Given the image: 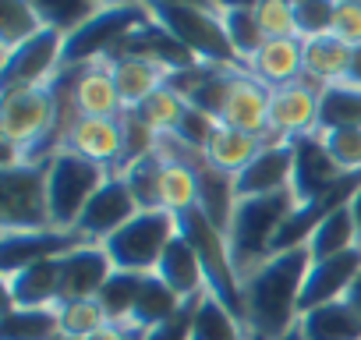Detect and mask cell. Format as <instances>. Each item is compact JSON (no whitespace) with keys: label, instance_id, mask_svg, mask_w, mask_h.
Instances as JSON below:
<instances>
[{"label":"cell","instance_id":"obj_1","mask_svg":"<svg viewBox=\"0 0 361 340\" xmlns=\"http://www.w3.org/2000/svg\"><path fill=\"white\" fill-rule=\"evenodd\" d=\"M312 266L308 245L273 252L245 277V326L262 340H280L301 319V287Z\"/></svg>","mask_w":361,"mask_h":340},{"label":"cell","instance_id":"obj_2","mask_svg":"<svg viewBox=\"0 0 361 340\" xmlns=\"http://www.w3.org/2000/svg\"><path fill=\"white\" fill-rule=\"evenodd\" d=\"M177 234L195 248V255L202 262V273H206V291L216 301H224L245 322V280H241V273L234 266L227 234L199 206L177 213Z\"/></svg>","mask_w":361,"mask_h":340},{"label":"cell","instance_id":"obj_3","mask_svg":"<svg viewBox=\"0 0 361 340\" xmlns=\"http://www.w3.org/2000/svg\"><path fill=\"white\" fill-rule=\"evenodd\" d=\"M294 206H298L294 192L262 195V199H241L234 206V217H231V227H227V241H231V255H234V266H238L241 280L273 255L276 231L290 217Z\"/></svg>","mask_w":361,"mask_h":340},{"label":"cell","instance_id":"obj_4","mask_svg":"<svg viewBox=\"0 0 361 340\" xmlns=\"http://www.w3.org/2000/svg\"><path fill=\"white\" fill-rule=\"evenodd\" d=\"M110 170L75 149H57L47 163V199H50V220L61 231H75L89 199L103 188Z\"/></svg>","mask_w":361,"mask_h":340},{"label":"cell","instance_id":"obj_5","mask_svg":"<svg viewBox=\"0 0 361 340\" xmlns=\"http://www.w3.org/2000/svg\"><path fill=\"white\" fill-rule=\"evenodd\" d=\"M152 22L170 32V40H177L185 47L199 64H209V68H241L245 64L238 61L231 40H227V29H224V18L216 8H149Z\"/></svg>","mask_w":361,"mask_h":340},{"label":"cell","instance_id":"obj_6","mask_svg":"<svg viewBox=\"0 0 361 340\" xmlns=\"http://www.w3.org/2000/svg\"><path fill=\"white\" fill-rule=\"evenodd\" d=\"M149 22L145 4H128V8H99L82 29L64 36V57L61 68H85L110 61L124 50L131 32H138Z\"/></svg>","mask_w":361,"mask_h":340},{"label":"cell","instance_id":"obj_7","mask_svg":"<svg viewBox=\"0 0 361 340\" xmlns=\"http://www.w3.org/2000/svg\"><path fill=\"white\" fill-rule=\"evenodd\" d=\"M177 238V217L170 210H142L117 234L103 241L114 269L128 273H156L159 255Z\"/></svg>","mask_w":361,"mask_h":340},{"label":"cell","instance_id":"obj_8","mask_svg":"<svg viewBox=\"0 0 361 340\" xmlns=\"http://www.w3.org/2000/svg\"><path fill=\"white\" fill-rule=\"evenodd\" d=\"M47 163H18L0 170V231L54 227L47 199Z\"/></svg>","mask_w":361,"mask_h":340},{"label":"cell","instance_id":"obj_9","mask_svg":"<svg viewBox=\"0 0 361 340\" xmlns=\"http://www.w3.org/2000/svg\"><path fill=\"white\" fill-rule=\"evenodd\" d=\"M61 57H64V36L54 29H43L29 43L4 54V61H0V92L50 85L61 75Z\"/></svg>","mask_w":361,"mask_h":340},{"label":"cell","instance_id":"obj_10","mask_svg":"<svg viewBox=\"0 0 361 340\" xmlns=\"http://www.w3.org/2000/svg\"><path fill=\"white\" fill-rule=\"evenodd\" d=\"M269 92L273 89L262 85L255 75L234 71L231 82H227V96L220 103L216 124L255 135V138H266V142H280V138H273V128H269Z\"/></svg>","mask_w":361,"mask_h":340},{"label":"cell","instance_id":"obj_11","mask_svg":"<svg viewBox=\"0 0 361 340\" xmlns=\"http://www.w3.org/2000/svg\"><path fill=\"white\" fill-rule=\"evenodd\" d=\"M89 245L78 231H61V227H47V231H0V273H15L25 269L32 262H50L61 259L75 248Z\"/></svg>","mask_w":361,"mask_h":340},{"label":"cell","instance_id":"obj_12","mask_svg":"<svg viewBox=\"0 0 361 340\" xmlns=\"http://www.w3.org/2000/svg\"><path fill=\"white\" fill-rule=\"evenodd\" d=\"M269 128H273V138H280V142L315 135V128H319V85L301 78V82L273 89L269 92Z\"/></svg>","mask_w":361,"mask_h":340},{"label":"cell","instance_id":"obj_13","mask_svg":"<svg viewBox=\"0 0 361 340\" xmlns=\"http://www.w3.org/2000/svg\"><path fill=\"white\" fill-rule=\"evenodd\" d=\"M135 213H142V210H138V202H135L128 181H124L121 174H110V178L103 181V188L89 199V206H85V213H82V220H78L75 231H78L85 241L103 245V241H106L110 234H117Z\"/></svg>","mask_w":361,"mask_h":340},{"label":"cell","instance_id":"obj_14","mask_svg":"<svg viewBox=\"0 0 361 340\" xmlns=\"http://www.w3.org/2000/svg\"><path fill=\"white\" fill-rule=\"evenodd\" d=\"M290 174H294V142H266L262 152L234 178V195L241 202V199L290 192Z\"/></svg>","mask_w":361,"mask_h":340},{"label":"cell","instance_id":"obj_15","mask_svg":"<svg viewBox=\"0 0 361 340\" xmlns=\"http://www.w3.org/2000/svg\"><path fill=\"white\" fill-rule=\"evenodd\" d=\"M64 149H75L96 163H103L110 174H121L124 166V124L121 117H75L68 135H64Z\"/></svg>","mask_w":361,"mask_h":340},{"label":"cell","instance_id":"obj_16","mask_svg":"<svg viewBox=\"0 0 361 340\" xmlns=\"http://www.w3.org/2000/svg\"><path fill=\"white\" fill-rule=\"evenodd\" d=\"M357 273H361V248H350V252L312 262L308 277H305V287H301V312H312L319 305L347 298Z\"/></svg>","mask_w":361,"mask_h":340},{"label":"cell","instance_id":"obj_17","mask_svg":"<svg viewBox=\"0 0 361 340\" xmlns=\"http://www.w3.org/2000/svg\"><path fill=\"white\" fill-rule=\"evenodd\" d=\"M343 174L336 170V163L329 159L319 131L315 135H301L294 138V174H290V192L298 202H312L319 195H326Z\"/></svg>","mask_w":361,"mask_h":340},{"label":"cell","instance_id":"obj_18","mask_svg":"<svg viewBox=\"0 0 361 340\" xmlns=\"http://www.w3.org/2000/svg\"><path fill=\"white\" fill-rule=\"evenodd\" d=\"M57 266H61V298H57V305L61 301H78V298H96L103 291V284L110 280V273H114V262H110L106 248L92 245V241L68 252V255H61Z\"/></svg>","mask_w":361,"mask_h":340},{"label":"cell","instance_id":"obj_19","mask_svg":"<svg viewBox=\"0 0 361 340\" xmlns=\"http://www.w3.org/2000/svg\"><path fill=\"white\" fill-rule=\"evenodd\" d=\"M71 71V99L82 117H121L124 103L114 82V71L106 61L85 64V68H68Z\"/></svg>","mask_w":361,"mask_h":340},{"label":"cell","instance_id":"obj_20","mask_svg":"<svg viewBox=\"0 0 361 340\" xmlns=\"http://www.w3.org/2000/svg\"><path fill=\"white\" fill-rule=\"evenodd\" d=\"M57 298H61V266H57V259L32 262V266L15 269V273L4 277V305L47 308V305H57Z\"/></svg>","mask_w":361,"mask_h":340},{"label":"cell","instance_id":"obj_21","mask_svg":"<svg viewBox=\"0 0 361 340\" xmlns=\"http://www.w3.org/2000/svg\"><path fill=\"white\" fill-rule=\"evenodd\" d=\"M248 75H255L262 85L280 89L290 82L305 78V43L298 36L287 40H266L262 50L255 54V61L248 64Z\"/></svg>","mask_w":361,"mask_h":340},{"label":"cell","instance_id":"obj_22","mask_svg":"<svg viewBox=\"0 0 361 340\" xmlns=\"http://www.w3.org/2000/svg\"><path fill=\"white\" fill-rule=\"evenodd\" d=\"M106 64L114 71V82H117V92H121L124 110H138L156 89L166 85V75H170L163 64L145 61V57H135V54H117Z\"/></svg>","mask_w":361,"mask_h":340},{"label":"cell","instance_id":"obj_23","mask_svg":"<svg viewBox=\"0 0 361 340\" xmlns=\"http://www.w3.org/2000/svg\"><path fill=\"white\" fill-rule=\"evenodd\" d=\"M156 277L180 298V301H195L206 294V273H202V262L195 255V248L185 241V238H173L166 245V252L159 255V266H156Z\"/></svg>","mask_w":361,"mask_h":340},{"label":"cell","instance_id":"obj_24","mask_svg":"<svg viewBox=\"0 0 361 340\" xmlns=\"http://www.w3.org/2000/svg\"><path fill=\"white\" fill-rule=\"evenodd\" d=\"M262 145H266V138H255V135H245V131L216 124V131L206 142L202 156H206V163L213 170H220V174H227V178H238L241 170L262 152Z\"/></svg>","mask_w":361,"mask_h":340},{"label":"cell","instance_id":"obj_25","mask_svg":"<svg viewBox=\"0 0 361 340\" xmlns=\"http://www.w3.org/2000/svg\"><path fill=\"white\" fill-rule=\"evenodd\" d=\"M298 329L305 340H361V315L350 308L347 298L301 312Z\"/></svg>","mask_w":361,"mask_h":340},{"label":"cell","instance_id":"obj_26","mask_svg":"<svg viewBox=\"0 0 361 340\" xmlns=\"http://www.w3.org/2000/svg\"><path fill=\"white\" fill-rule=\"evenodd\" d=\"M305 43V78L312 85H329V82H343L347 78V64H350V47L343 40L329 36H315V40H301Z\"/></svg>","mask_w":361,"mask_h":340},{"label":"cell","instance_id":"obj_27","mask_svg":"<svg viewBox=\"0 0 361 340\" xmlns=\"http://www.w3.org/2000/svg\"><path fill=\"white\" fill-rule=\"evenodd\" d=\"M185 305H188V301H180L156 273H145V277H142V291H138V298H135V308H131V319H128V322L149 333V329L170 322Z\"/></svg>","mask_w":361,"mask_h":340},{"label":"cell","instance_id":"obj_28","mask_svg":"<svg viewBox=\"0 0 361 340\" xmlns=\"http://www.w3.org/2000/svg\"><path fill=\"white\" fill-rule=\"evenodd\" d=\"M192 340H252V333L224 301L206 291L192 308Z\"/></svg>","mask_w":361,"mask_h":340},{"label":"cell","instance_id":"obj_29","mask_svg":"<svg viewBox=\"0 0 361 340\" xmlns=\"http://www.w3.org/2000/svg\"><path fill=\"white\" fill-rule=\"evenodd\" d=\"M361 128V85L354 82H329L319 89V128Z\"/></svg>","mask_w":361,"mask_h":340},{"label":"cell","instance_id":"obj_30","mask_svg":"<svg viewBox=\"0 0 361 340\" xmlns=\"http://www.w3.org/2000/svg\"><path fill=\"white\" fill-rule=\"evenodd\" d=\"M57 336H61L57 305H47V308L4 305V326H0V340H57Z\"/></svg>","mask_w":361,"mask_h":340},{"label":"cell","instance_id":"obj_31","mask_svg":"<svg viewBox=\"0 0 361 340\" xmlns=\"http://www.w3.org/2000/svg\"><path fill=\"white\" fill-rule=\"evenodd\" d=\"M220 18H224V29H227V40H231L238 61H241L245 71H248V64L255 61V54H259L262 43H266L262 25H259V18H255V8H252V4H224V8H220Z\"/></svg>","mask_w":361,"mask_h":340},{"label":"cell","instance_id":"obj_32","mask_svg":"<svg viewBox=\"0 0 361 340\" xmlns=\"http://www.w3.org/2000/svg\"><path fill=\"white\" fill-rule=\"evenodd\" d=\"M163 166H166L163 152H159V149H152V152H145V156L131 159V163L121 170V178L128 181V188H131V195H135L138 210H163V199H159Z\"/></svg>","mask_w":361,"mask_h":340},{"label":"cell","instance_id":"obj_33","mask_svg":"<svg viewBox=\"0 0 361 340\" xmlns=\"http://www.w3.org/2000/svg\"><path fill=\"white\" fill-rule=\"evenodd\" d=\"M163 159H166V166H163L159 199H163V210H170L177 217V213L199 206V174L188 159H173V156H163Z\"/></svg>","mask_w":361,"mask_h":340},{"label":"cell","instance_id":"obj_34","mask_svg":"<svg viewBox=\"0 0 361 340\" xmlns=\"http://www.w3.org/2000/svg\"><path fill=\"white\" fill-rule=\"evenodd\" d=\"M47 25L36 15L32 0H0V54H11L15 47L39 36Z\"/></svg>","mask_w":361,"mask_h":340},{"label":"cell","instance_id":"obj_35","mask_svg":"<svg viewBox=\"0 0 361 340\" xmlns=\"http://www.w3.org/2000/svg\"><path fill=\"white\" fill-rule=\"evenodd\" d=\"M350 248H361L357 245V231H354V220H350V210H336L329 213L315 234L308 238V252H312V262L319 259H329V255H340V252H350Z\"/></svg>","mask_w":361,"mask_h":340},{"label":"cell","instance_id":"obj_36","mask_svg":"<svg viewBox=\"0 0 361 340\" xmlns=\"http://www.w3.org/2000/svg\"><path fill=\"white\" fill-rule=\"evenodd\" d=\"M32 8L43 18V25L61 32V36H71L99 11L96 0H32Z\"/></svg>","mask_w":361,"mask_h":340},{"label":"cell","instance_id":"obj_37","mask_svg":"<svg viewBox=\"0 0 361 340\" xmlns=\"http://www.w3.org/2000/svg\"><path fill=\"white\" fill-rule=\"evenodd\" d=\"M142 277H145V273H128V269H114V273H110V280H106L103 291L96 294L110 322H128V319H131L135 298H138V291H142Z\"/></svg>","mask_w":361,"mask_h":340},{"label":"cell","instance_id":"obj_38","mask_svg":"<svg viewBox=\"0 0 361 340\" xmlns=\"http://www.w3.org/2000/svg\"><path fill=\"white\" fill-rule=\"evenodd\" d=\"M61 315V333L75 336V340H89L92 333H99L110 319L99 305V298H78V301H61L57 305Z\"/></svg>","mask_w":361,"mask_h":340},{"label":"cell","instance_id":"obj_39","mask_svg":"<svg viewBox=\"0 0 361 340\" xmlns=\"http://www.w3.org/2000/svg\"><path fill=\"white\" fill-rule=\"evenodd\" d=\"M185 110H188V103L180 99L170 85H163V89H156L135 114H138L156 135H163V131H177V124H180V117H185Z\"/></svg>","mask_w":361,"mask_h":340},{"label":"cell","instance_id":"obj_40","mask_svg":"<svg viewBox=\"0 0 361 340\" xmlns=\"http://www.w3.org/2000/svg\"><path fill=\"white\" fill-rule=\"evenodd\" d=\"M319 138L340 174H361V128H329Z\"/></svg>","mask_w":361,"mask_h":340},{"label":"cell","instance_id":"obj_41","mask_svg":"<svg viewBox=\"0 0 361 340\" xmlns=\"http://www.w3.org/2000/svg\"><path fill=\"white\" fill-rule=\"evenodd\" d=\"M336 18V0H294V32L298 40L329 36Z\"/></svg>","mask_w":361,"mask_h":340},{"label":"cell","instance_id":"obj_42","mask_svg":"<svg viewBox=\"0 0 361 340\" xmlns=\"http://www.w3.org/2000/svg\"><path fill=\"white\" fill-rule=\"evenodd\" d=\"M255 18L266 40H287L294 32V0H255Z\"/></svg>","mask_w":361,"mask_h":340},{"label":"cell","instance_id":"obj_43","mask_svg":"<svg viewBox=\"0 0 361 340\" xmlns=\"http://www.w3.org/2000/svg\"><path fill=\"white\" fill-rule=\"evenodd\" d=\"M333 36L343 40L347 47H361V0H350V4H336Z\"/></svg>","mask_w":361,"mask_h":340},{"label":"cell","instance_id":"obj_44","mask_svg":"<svg viewBox=\"0 0 361 340\" xmlns=\"http://www.w3.org/2000/svg\"><path fill=\"white\" fill-rule=\"evenodd\" d=\"M192 308H195V301H188V305L180 308L170 322H163V326L149 329V333H145V340H192Z\"/></svg>","mask_w":361,"mask_h":340},{"label":"cell","instance_id":"obj_45","mask_svg":"<svg viewBox=\"0 0 361 340\" xmlns=\"http://www.w3.org/2000/svg\"><path fill=\"white\" fill-rule=\"evenodd\" d=\"M89 340H145V329L131 326V322H106L99 333H92Z\"/></svg>","mask_w":361,"mask_h":340},{"label":"cell","instance_id":"obj_46","mask_svg":"<svg viewBox=\"0 0 361 340\" xmlns=\"http://www.w3.org/2000/svg\"><path fill=\"white\" fill-rule=\"evenodd\" d=\"M142 4L145 8H216V0H142Z\"/></svg>","mask_w":361,"mask_h":340},{"label":"cell","instance_id":"obj_47","mask_svg":"<svg viewBox=\"0 0 361 340\" xmlns=\"http://www.w3.org/2000/svg\"><path fill=\"white\" fill-rule=\"evenodd\" d=\"M347 82L361 85V47H350V64H347Z\"/></svg>","mask_w":361,"mask_h":340},{"label":"cell","instance_id":"obj_48","mask_svg":"<svg viewBox=\"0 0 361 340\" xmlns=\"http://www.w3.org/2000/svg\"><path fill=\"white\" fill-rule=\"evenodd\" d=\"M350 220H354V231H357V245H361V188L354 192V199H350Z\"/></svg>","mask_w":361,"mask_h":340},{"label":"cell","instance_id":"obj_49","mask_svg":"<svg viewBox=\"0 0 361 340\" xmlns=\"http://www.w3.org/2000/svg\"><path fill=\"white\" fill-rule=\"evenodd\" d=\"M347 301H350V308L361 315V273L354 277V284H350V291H347Z\"/></svg>","mask_w":361,"mask_h":340},{"label":"cell","instance_id":"obj_50","mask_svg":"<svg viewBox=\"0 0 361 340\" xmlns=\"http://www.w3.org/2000/svg\"><path fill=\"white\" fill-rule=\"evenodd\" d=\"M99 8H128V4H142V0H96Z\"/></svg>","mask_w":361,"mask_h":340},{"label":"cell","instance_id":"obj_51","mask_svg":"<svg viewBox=\"0 0 361 340\" xmlns=\"http://www.w3.org/2000/svg\"><path fill=\"white\" fill-rule=\"evenodd\" d=\"M280 340H305V336H301V329H298V326H294V329H287V333H283V336H280Z\"/></svg>","mask_w":361,"mask_h":340},{"label":"cell","instance_id":"obj_52","mask_svg":"<svg viewBox=\"0 0 361 340\" xmlns=\"http://www.w3.org/2000/svg\"><path fill=\"white\" fill-rule=\"evenodd\" d=\"M57 340H75V336H64V333H61V336H57Z\"/></svg>","mask_w":361,"mask_h":340},{"label":"cell","instance_id":"obj_53","mask_svg":"<svg viewBox=\"0 0 361 340\" xmlns=\"http://www.w3.org/2000/svg\"><path fill=\"white\" fill-rule=\"evenodd\" d=\"M336 4H350V0H336Z\"/></svg>","mask_w":361,"mask_h":340}]
</instances>
